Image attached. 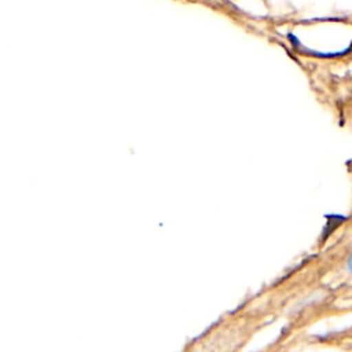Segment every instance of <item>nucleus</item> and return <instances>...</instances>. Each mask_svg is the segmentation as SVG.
Segmentation results:
<instances>
[{
    "label": "nucleus",
    "instance_id": "nucleus-1",
    "mask_svg": "<svg viewBox=\"0 0 352 352\" xmlns=\"http://www.w3.org/2000/svg\"><path fill=\"white\" fill-rule=\"evenodd\" d=\"M346 267H348V270L352 272V256L349 257V260H348V263H346Z\"/></svg>",
    "mask_w": 352,
    "mask_h": 352
}]
</instances>
